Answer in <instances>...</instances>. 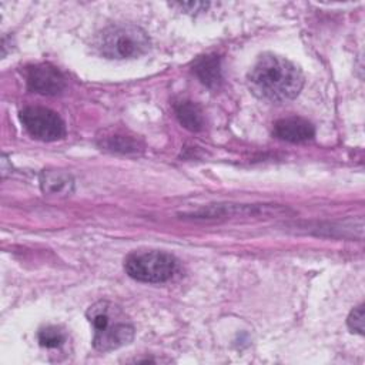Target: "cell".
<instances>
[{
    "mask_svg": "<svg viewBox=\"0 0 365 365\" xmlns=\"http://www.w3.org/2000/svg\"><path fill=\"white\" fill-rule=\"evenodd\" d=\"M250 90L261 100L285 103L295 98L304 84L301 70L288 58L265 53L258 57L250 70Z\"/></svg>",
    "mask_w": 365,
    "mask_h": 365,
    "instance_id": "1",
    "label": "cell"
},
{
    "mask_svg": "<svg viewBox=\"0 0 365 365\" xmlns=\"http://www.w3.org/2000/svg\"><path fill=\"white\" fill-rule=\"evenodd\" d=\"M97 48L107 58H135L150 50V37L138 26L114 24L98 34Z\"/></svg>",
    "mask_w": 365,
    "mask_h": 365,
    "instance_id": "2",
    "label": "cell"
},
{
    "mask_svg": "<svg viewBox=\"0 0 365 365\" xmlns=\"http://www.w3.org/2000/svg\"><path fill=\"white\" fill-rule=\"evenodd\" d=\"M178 267L174 255L164 251H138L124 259V269L135 281L160 284L171 279Z\"/></svg>",
    "mask_w": 365,
    "mask_h": 365,
    "instance_id": "3",
    "label": "cell"
},
{
    "mask_svg": "<svg viewBox=\"0 0 365 365\" xmlns=\"http://www.w3.org/2000/svg\"><path fill=\"white\" fill-rule=\"evenodd\" d=\"M20 121L31 137L41 141H56L66 134L61 117L46 107H24L20 111Z\"/></svg>",
    "mask_w": 365,
    "mask_h": 365,
    "instance_id": "4",
    "label": "cell"
},
{
    "mask_svg": "<svg viewBox=\"0 0 365 365\" xmlns=\"http://www.w3.org/2000/svg\"><path fill=\"white\" fill-rule=\"evenodd\" d=\"M27 86L38 94L56 96L64 90L66 78L54 66L41 63L27 68Z\"/></svg>",
    "mask_w": 365,
    "mask_h": 365,
    "instance_id": "5",
    "label": "cell"
},
{
    "mask_svg": "<svg viewBox=\"0 0 365 365\" xmlns=\"http://www.w3.org/2000/svg\"><path fill=\"white\" fill-rule=\"evenodd\" d=\"M133 338H134V327L124 318H120V312H118L104 329L94 332L93 345L96 349L107 352L130 344Z\"/></svg>",
    "mask_w": 365,
    "mask_h": 365,
    "instance_id": "6",
    "label": "cell"
},
{
    "mask_svg": "<svg viewBox=\"0 0 365 365\" xmlns=\"http://www.w3.org/2000/svg\"><path fill=\"white\" fill-rule=\"evenodd\" d=\"M274 135L288 143H305L315 135V128L307 118L287 117L274 124Z\"/></svg>",
    "mask_w": 365,
    "mask_h": 365,
    "instance_id": "7",
    "label": "cell"
},
{
    "mask_svg": "<svg viewBox=\"0 0 365 365\" xmlns=\"http://www.w3.org/2000/svg\"><path fill=\"white\" fill-rule=\"evenodd\" d=\"M192 71L210 88H215L221 83V63L218 56L208 54L198 57L192 64Z\"/></svg>",
    "mask_w": 365,
    "mask_h": 365,
    "instance_id": "8",
    "label": "cell"
},
{
    "mask_svg": "<svg viewBox=\"0 0 365 365\" xmlns=\"http://www.w3.org/2000/svg\"><path fill=\"white\" fill-rule=\"evenodd\" d=\"M40 185L46 194H70L74 180L68 173L60 170H44L40 174Z\"/></svg>",
    "mask_w": 365,
    "mask_h": 365,
    "instance_id": "9",
    "label": "cell"
},
{
    "mask_svg": "<svg viewBox=\"0 0 365 365\" xmlns=\"http://www.w3.org/2000/svg\"><path fill=\"white\" fill-rule=\"evenodd\" d=\"M178 121L190 131H200L204 125V115L200 106L190 100H181L174 104Z\"/></svg>",
    "mask_w": 365,
    "mask_h": 365,
    "instance_id": "10",
    "label": "cell"
},
{
    "mask_svg": "<svg viewBox=\"0 0 365 365\" xmlns=\"http://www.w3.org/2000/svg\"><path fill=\"white\" fill-rule=\"evenodd\" d=\"M37 338H38L40 345L44 346V348H58L64 344L66 334L61 328L54 327V325H48V327H44L38 331Z\"/></svg>",
    "mask_w": 365,
    "mask_h": 365,
    "instance_id": "11",
    "label": "cell"
},
{
    "mask_svg": "<svg viewBox=\"0 0 365 365\" xmlns=\"http://www.w3.org/2000/svg\"><path fill=\"white\" fill-rule=\"evenodd\" d=\"M101 145L113 151L134 153L138 148V141L128 135H110L104 138V143Z\"/></svg>",
    "mask_w": 365,
    "mask_h": 365,
    "instance_id": "12",
    "label": "cell"
},
{
    "mask_svg": "<svg viewBox=\"0 0 365 365\" xmlns=\"http://www.w3.org/2000/svg\"><path fill=\"white\" fill-rule=\"evenodd\" d=\"M348 327L349 329L358 334H364V305H358L356 308H354L348 317Z\"/></svg>",
    "mask_w": 365,
    "mask_h": 365,
    "instance_id": "13",
    "label": "cell"
}]
</instances>
